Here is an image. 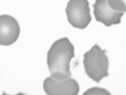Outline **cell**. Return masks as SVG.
I'll list each match as a JSON object with an SVG mask.
<instances>
[{
	"label": "cell",
	"instance_id": "cell-1",
	"mask_svg": "<svg viewBox=\"0 0 126 95\" xmlns=\"http://www.w3.org/2000/svg\"><path fill=\"white\" fill-rule=\"evenodd\" d=\"M75 49L67 37H62L51 45L47 52V65L50 77L55 80L71 78L70 62L74 58Z\"/></svg>",
	"mask_w": 126,
	"mask_h": 95
},
{
	"label": "cell",
	"instance_id": "cell-2",
	"mask_svg": "<svg viewBox=\"0 0 126 95\" xmlns=\"http://www.w3.org/2000/svg\"><path fill=\"white\" fill-rule=\"evenodd\" d=\"M83 65L87 75L92 80L99 82L108 76L109 60L106 51L98 45H94L83 56Z\"/></svg>",
	"mask_w": 126,
	"mask_h": 95
},
{
	"label": "cell",
	"instance_id": "cell-3",
	"mask_svg": "<svg viewBox=\"0 0 126 95\" xmlns=\"http://www.w3.org/2000/svg\"><path fill=\"white\" fill-rule=\"evenodd\" d=\"M67 20L77 29H84L91 23V13L88 0H70L65 9Z\"/></svg>",
	"mask_w": 126,
	"mask_h": 95
},
{
	"label": "cell",
	"instance_id": "cell-4",
	"mask_svg": "<svg viewBox=\"0 0 126 95\" xmlns=\"http://www.w3.org/2000/svg\"><path fill=\"white\" fill-rule=\"evenodd\" d=\"M43 87L45 93L48 95H76L79 92L77 81L72 78L65 80H55L51 77H47Z\"/></svg>",
	"mask_w": 126,
	"mask_h": 95
},
{
	"label": "cell",
	"instance_id": "cell-5",
	"mask_svg": "<svg viewBox=\"0 0 126 95\" xmlns=\"http://www.w3.org/2000/svg\"><path fill=\"white\" fill-rule=\"evenodd\" d=\"M93 9L96 20L108 27L120 24L122 16L124 15L123 12L115 11L110 8L107 0H96L93 4Z\"/></svg>",
	"mask_w": 126,
	"mask_h": 95
},
{
	"label": "cell",
	"instance_id": "cell-6",
	"mask_svg": "<svg viewBox=\"0 0 126 95\" xmlns=\"http://www.w3.org/2000/svg\"><path fill=\"white\" fill-rule=\"evenodd\" d=\"M19 25L10 15L0 16V45L9 46L14 44L19 36Z\"/></svg>",
	"mask_w": 126,
	"mask_h": 95
},
{
	"label": "cell",
	"instance_id": "cell-7",
	"mask_svg": "<svg viewBox=\"0 0 126 95\" xmlns=\"http://www.w3.org/2000/svg\"><path fill=\"white\" fill-rule=\"evenodd\" d=\"M107 3L109 4L110 8L115 11L123 12V13H124L126 10L125 0H107Z\"/></svg>",
	"mask_w": 126,
	"mask_h": 95
},
{
	"label": "cell",
	"instance_id": "cell-8",
	"mask_svg": "<svg viewBox=\"0 0 126 95\" xmlns=\"http://www.w3.org/2000/svg\"><path fill=\"white\" fill-rule=\"evenodd\" d=\"M109 95L110 93L102 88H92L84 92V95Z\"/></svg>",
	"mask_w": 126,
	"mask_h": 95
}]
</instances>
